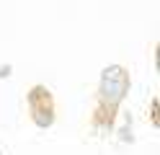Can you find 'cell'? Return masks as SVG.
Masks as SVG:
<instances>
[]
</instances>
